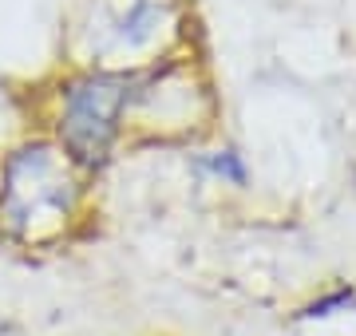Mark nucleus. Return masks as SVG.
Listing matches in <instances>:
<instances>
[{
    "instance_id": "obj_1",
    "label": "nucleus",
    "mask_w": 356,
    "mask_h": 336,
    "mask_svg": "<svg viewBox=\"0 0 356 336\" xmlns=\"http://www.w3.org/2000/svg\"><path fill=\"white\" fill-rule=\"evenodd\" d=\"M88 186L51 139H24L0 158V242L32 258L72 246L88 218Z\"/></svg>"
},
{
    "instance_id": "obj_2",
    "label": "nucleus",
    "mask_w": 356,
    "mask_h": 336,
    "mask_svg": "<svg viewBox=\"0 0 356 336\" xmlns=\"http://www.w3.org/2000/svg\"><path fill=\"white\" fill-rule=\"evenodd\" d=\"M135 91V72H79L60 87L56 135L51 142L76 162L88 178L103 174L127 139V107Z\"/></svg>"
},
{
    "instance_id": "obj_3",
    "label": "nucleus",
    "mask_w": 356,
    "mask_h": 336,
    "mask_svg": "<svg viewBox=\"0 0 356 336\" xmlns=\"http://www.w3.org/2000/svg\"><path fill=\"white\" fill-rule=\"evenodd\" d=\"M206 119H210V91L186 67L163 64L151 72H135L127 131H147L151 142H186L202 135Z\"/></svg>"
},
{
    "instance_id": "obj_4",
    "label": "nucleus",
    "mask_w": 356,
    "mask_h": 336,
    "mask_svg": "<svg viewBox=\"0 0 356 336\" xmlns=\"http://www.w3.org/2000/svg\"><path fill=\"white\" fill-rule=\"evenodd\" d=\"M166 20V0H91L88 52L103 64V72H127L123 60L154 48Z\"/></svg>"
},
{
    "instance_id": "obj_5",
    "label": "nucleus",
    "mask_w": 356,
    "mask_h": 336,
    "mask_svg": "<svg viewBox=\"0 0 356 336\" xmlns=\"http://www.w3.org/2000/svg\"><path fill=\"white\" fill-rule=\"evenodd\" d=\"M194 170L206 174V178H218L222 186H245L250 182V167H245L242 151L234 146H222V151H206V155L194 158Z\"/></svg>"
}]
</instances>
